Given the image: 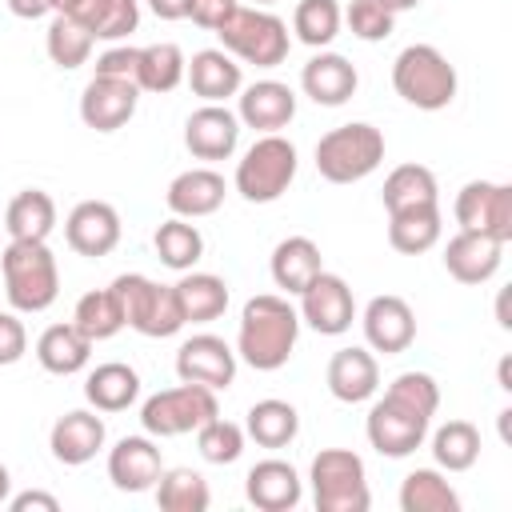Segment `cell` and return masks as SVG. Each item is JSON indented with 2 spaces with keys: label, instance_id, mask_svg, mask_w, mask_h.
<instances>
[{
  "label": "cell",
  "instance_id": "40",
  "mask_svg": "<svg viewBox=\"0 0 512 512\" xmlns=\"http://www.w3.org/2000/svg\"><path fill=\"white\" fill-rule=\"evenodd\" d=\"M156 504L164 512H204L212 504V492L196 468H164L156 480Z\"/></svg>",
  "mask_w": 512,
  "mask_h": 512
},
{
  "label": "cell",
  "instance_id": "14",
  "mask_svg": "<svg viewBox=\"0 0 512 512\" xmlns=\"http://www.w3.org/2000/svg\"><path fill=\"white\" fill-rule=\"evenodd\" d=\"M140 104V88L136 80H120V76H92L80 92V120L92 132H116L136 116Z\"/></svg>",
  "mask_w": 512,
  "mask_h": 512
},
{
  "label": "cell",
  "instance_id": "16",
  "mask_svg": "<svg viewBox=\"0 0 512 512\" xmlns=\"http://www.w3.org/2000/svg\"><path fill=\"white\" fill-rule=\"evenodd\" d=\"M120 212L108 200H80L64 220V240L76 256L100 260L120 244Z\"/></svg>",
  "mask_w": 512,
  "mask_h": 512
},
{
  "label": "cell",
  "instance_id": "53",
  "mask_svg": "<svg viewBox=\"0 0 512 512\" xmlns=\"http://www.w3.org/2000/svg\"><path fill=\"white\" fill-rule=\"evenodd\" d=\"M496 320H500V328H512V320H508V292H500V300H496Z\"/></svg>",
  "mask_w": 512,
  "mask_h": 512
},
{
  "label": "cell",
  "instance_id": "57",
  "mask_svg": "<svg viewBox=\"0 0 512 512\" xmlns=\"http://www.w3.org/2000/svg\"><path fill=\"white\" fill-rule=\"evenodd\" d=\"M252 4H256V8H268V4H276V0H252Z\"/></svg>",
  "mask_w": 512,
  "mask_h": 512
},
{
  "label": "cell",
  "instance_id": "21",
  "mask_svg": "<svg viewBox=\"0 0 512 512\" xmlns=\"http://www.w3.org/2000/svg\"><path fill=\"white\" fill-rule=\"evenodd\" d=\"M244 496H248V504L260 508V512H288V508L300 504L304 480H300V472H296L288 460L268 456V460H256V464L248 468V476H244Z\"/></svg>",
  "mask_w": 512,
  "mask_h": 512
},
{
  "label": "cell",
  "instance_id": "13",
  "mask_svg": "<svg viewBox=\"0 0 512 512\" xmlns=\"http://www.w3.org/2000/svg\"><path fill=\"white\" fill-rule=\"evenodd\" d=\"M360 328H364V344L380 356H400L412 348L416 340V312L404 296H372L360 312Z\"/></svg>",
  "mask_w": 512,
  "mask_h": 512
},
{
  "label": "cell",
  "instance_id": "36",
  "mask_svg": "<svg viewBox=\"0 0 512 512\" xmlns=\"http://www.w3.org/2000/svg\"><path fill=\"white\" fill-rule=\"evenodd\" d=\"M400 508L404 512H460V496L436 468H412L400 484Z\"/></svg>",
  "mask_w": 512,
  "mask_h": 512
},
{
  "label": "cell",
  "instance_id": "20",
  "mask_svg": "<svg viewBox=\"0 0 512 512\" xmlns=\"http://www.w3.org/2000/svg\"><path fill=\"white\" fill-rule=\"evenodd\" d=\"M104 440H108L104 416H96L92 408H72V412H64V416L52 424V432H48L52 456H56L60 464H68V468L88 464V460L104 448Z\"/></svg>",
  "mask_w": 512,
  "mask_h": 512
},
{
  "label": "cell",
  "instance_id": "3",
  "mask_svg": "<svg viewBox=\"0 0 512 512\" xmlns=\"http://www.w3.org/2000/svg\"><path fill=\"white\" fill-rule=\"evenodd\" d=\"M4 296L16 312H48L60 296V268L48 240H8L0 256Z\"/></svg>",
  "mask_w": 512,
  "mask_h": 512
},
{
  "label": "cell",
  "instance_id": "25",
  "mask_svg": "<svg viewBox=\"0 0 512 512\" xmlns=\"http://www.w3.org/2000/svg\"><path fill=\"white\" fill-rule=\"evenodd\" d=\"M188 88L204 100V104H224L228 96H236L244 88V72L236 64V56H228L224 48H200L192 52L188 68H184Z\"/></svg>",
  "mask_w": 512,
  "mask_h": 512
},
{
  "label": "cell",
  "instance_id": "8",
  "mask_svg": "<svg viewBox=\"0 0 512 512\" xmlns=\"http://www.w3.org/2000/svg\"><path fill=\"white\" fill-rule=\"evenodd\" d=\"M124 308V324L148 340H168L184 328V312L172 284H156L140 272H124L108 284Z\"/></svg>",
  "mask_w": 512,
  "mask_h": 512
},
{
  "label": "cell",
  "instance_id": "32",
  "mask_svg": "<svg viewBox=\"0 0 512 512\" xmlns=\"http://www.w3.org/2000/svg\"><path fill=\"white\" fill-rule=\"evenodd\" d=\"M56 228V200L44 188H24L8 200L4 232L8 240H48Z\"/></svg>",
  "mask_w": 512,
  "mask_h": 512
},
{
  "label": "cell",
  "instance_id": "22",
  "mask_svg": "<svg viewBox=\"0 0 512 512\" xmlns=\"http://www.w3.org/2000/svg\"><path fill=\"white\" fill-rule=\"evenodd\" d=\"M236 96H240L236 120H240L244 128H256L260 136L288 128L292 116H296V92H292L288 84H280V80H256V84L240 88Z\"/></svg>",
  "mask_w": 512,
  "mask_h": 512
},
{
  "label": "cell",
  "instance_id": "31",
  "mask_svg": "<svg viewBox=\"0 0 512 512\" xmlns=\"http://www.w3.org/2000/svg\"><path fill=\"white\" fill-rule=\"evenodd\" d=\"M176 300L184 312V324H212L228 308V284L216 272H184L176 284Z\"/></svg>",
  "mask_w": 512,
  "mask_h": 512
},
{
  "label": "cell",
  "instance_id": "33",
  "mask_svg": "<svg viewBox=\"0 0 512 512\" xmlns=\"http://www.w3.org/2000/svg\"><path fill=\"white\" fill-rule=\"evenodd\" d=\"M244 436L256 440L260 448H288L296 436H300V412L288 404V400H256L248 408V420H244Z\"/></svg>",
  "mask_w": 512,
  "mask_h": 512
},
{
  "label": "cell",
  "instance_id": "15",
  "mask_svg": "<svg viewBox=\"0 0 512 512\" xmlns=\"http://www.w3.org/2000/svg\"><path fill=\"white\" fill-rule=\"evenodd\" d=\"M176 376L188 380V384H204V388L220 392V388H228L236 380V348H228L212 332L188 336L176 348Z\"/></svg>",
  "mask_w": 512,
  "mask_h": 512
},
{
  "label": "cell",
  "instance_id": "27",
  "mask_svg": "<svg viewBox=\"0 0 512 512\" xmlns=\"http://www.w3.org/2000/svg\"><path fill=\"white\" fill-rule=\"evenodd\" d=\"M268 272H272L276 288H284L288 296H300V292L308 288V280L324 272L320 244H316L312 236H284V240L272 248Z\"/></svg>",
  "mask_w": 512,
  "mask_h": 512
},
{
  "label": "cell",
  "instance_id": "54",
  "mask_svg": "<svg viewBox=\"0 0 512 512\" xmlns=\"http://www.w3.org/2000/svg\"><path fill=\"white\" fill-rule=\"evenodd\" d=\"M8 496H12V472L0 464V504H8Z\"/></svg>",
  "mask_w": 512,
  "mask_h": 512
},
{
  "label": "cell",
  "instance_id": "17",
  "mask_svg": "<svg viewBox=\"0 0 512 512\" xmlns=\"http://www.w3.org/2000/svg\"><path fill=\"white\" fill-rule=\"evenodd\" d=\"M240 144V120L232 108L224 104H200L188 120H184V148L196 160H228Z\"/></svg>",
  "mask_w": 512,
  "mask_h": 512
},
{
  "label": "cell",
  "instance_id": "10",
  "mask_svg": "<svg viewBox=\"0 0 512 512\" xmlns=\"http://www.w3.org/2000/svg\"><path fill=\"white\" fill-rule=\"evenodd\" d=\"M212 416H220L216 392L204 388V384H188V380H180L176 388H164V392H156V396H148L140 404V424L156 440H172V436L196 432Z\"/></svg>",
  "mask_w": 512,
  "mask_h": 512
},
{
  "label": "cell",
  "instance_id": "26",
  "mask_svg": "<svg viewBox=\"0 0 512 512\" xmlns=\"http://www.w3.org/2000/svg\"><path fill=\"white\" fill-rule=\"evenodd\" d=\"M500 260H504V244L500 240H488V236H476V232H456L448 244H444V268L456 284H484L500 272Z\"/></svg>",
  "mask_w": 512,
  "mask_h": 512
},
{
  "label": "cell",
  "instance_id": "11",
  "mask_svg": "<svg viewBox=\"0 0 512 512\" xmlns=\"http://www.w3.org/2000/svg\"><path fill=\"white\" fill-rule=\"evenodd\" d=\"M452 212H456L460 232H476V236H488L500 244L512 240V184L468 180L456 192Z\"/></svg>",
  "mask_w": 512,
  "mask_h": 512
},
{
  "label": "cell",
  "instance_id": "28",
  "mask_svg": "<svg viewBox=\"0 0 512 512\" xmlns=\"http://www.w3.org/2000/svg\"><path fill=\"white\" fill-rule=\"evenodd\" d=\"M36 360L52 376H76L92 360V340L68 320V324H48L36 340Z\"/></svg>",
  "mask_w": 512,
  "mask_h": 512
},
{
  "label": "cell",
  "instance_id": "37",
  "mask_svg": "<svg viewBox=\"0 0 512 512\" xmlns=\"http://www.w3.org/2000/svg\"><path fill=\"white\" fill-rule=\"evenodd\" d=\"M152 244H156L160 264H168L172 272H188V268H196L200 256H204V236H200V228H196L192 220H184V216L164 220V224L156 228Z\"/></svg>",
  "mask_w": 512,
  "mask_h": 512
},
{
  "label": "cell",
  "instance_id": "9",
  "mask_svg": "<svg viewBox=\"0 0 512 512\" xmlns=\"http://www.w3.org/2000/svg\"><path fill=\"white\" fill-rule=\"evenodd\" d=\"M312 500L320 512H368V472L352 448H320L308 468Z\"/></svg>",
  "mask_w": 512,
  "mask_h": 512
},
{
  "label": "cell",
  "instance_id": "47",
  "mask_svg": "<svg viewBox=\"0 0 512 512\" xmlns=\"http://www.w3.org/2000/svg\"><path fill=\"white\" fill-rule=\"evenodd\" d=\"M136 64H140V48L132 44H116L96 60V76H120V80H136Z\"/></svg>",
  "mask_w": 512,
  "mask_h": 512
},
{
  "label": "cell",
  "instance_id": "49",
  "mask_svg": "<svg viewBox=\"0 0 512 512\" xmlns=\"http://www.w3.org/2000/svg\"><path fill=\"white\" fill-rule=\"evenodd\" d=\"M104 8H108V0H48V12H52V16H72V20H80L88 32H96Z\"/></svg>",
  "mask_w": 512,
  "mask_h": 512
},
{
  "label": "cell",
  "instance_id": "41",
  "mask_svg": "<svg viewBox=\"0 0 512 512\" xmlns=\"http://www.w3.org/2000/svg\"><path fill=\"white\" fill-rule=\"evenodd\" d=\"M44 48H48V60H52L56 68L72 72V68L88 64V56H92V48H96V36H92L80 20H72V16H52L48 36H44Z\"/></svg>",
  "mask_w": 512,
  "mask_h": 512
},
{
  "label": "cell",
  "instance_id": "18",
  "mask_svg": "<svg viewBox=\"0 0 512 512\" xmlns=\"http://www.w3.org/2000/svg\"><path fill=\"white\" fill-rule=\"evenodd\" d=\"M164 472V460H160V448H156V436H124L116 440V448H108V480L120 488V492H148L156 488Z\"/></svg>",
  "mask_w": 512,
  "mask_h": 512
},
{
  "label": "cell",
  "instance_id": "34",
  "mask_svg": "<svg viewBox=\"0 0 512 512\" xmlns=\"http://www.w3.org/2000/svg\"><path fill=\"white\" fill-rule=\"evenodd\" d=\"M388 212L400 208H416V204H440V188H436V172L428 164H400L384 176V192H380Z\"/></svg>",
  "mask_w": 512,
  "mask_h": 512
},
{
  "label": "cell",
  "instance_id": "6",
  "mask_svg": "<svg viewBox=\"0 0 512 512\" xmlns=\"http://www.w3.org/2000/svg\"><path fill=\"white\" fill-rule=\"evenodd\" d=\"M220 48L244 64H256V68H276L288 60V48H292V36H288V24L268 12V8H236L220 28Z\"/></svg>",
  "mask_w": 512,
  "mask_h": 512
},
{
  "label": "cell",
  "instance_id": "56",
  "mask_svg": "<svg viewBox=\"0 0 512 512\" xmlns=\"http://www.w3.org/2000/svg\"><path fill=\"white\" fill-rule=\"evenodd\" d=\"M380 4H384L388 12H412V8L420 4V0H380Z\"/></svg>",
  "mask_w": 512,
  "mask_h": 512
},
{
  "label": "cell",
  "instance_id": "19",
  "mask_svg": "<svg viewBox=\"0 0 512 512\" xmlns=\"http://www.w3.org/2000/svg\"><path fill=\"white\" fill-rule=\"evenodd\" d=\"M324 380L340 404H364L380 388V360L372 348H360V344L340 348V352H332Z\"/></svg>",
  "mask_w": 512,
  "mask_h": 512
},
{
  "label": "cell",
  "instance_id": "43",
  "mask_svg": "<svg viewBox=\"0 0 512 512\" xmlns=\"http://www.w3.org/2000/svg\"><path fill=\"white\" fill-rule=\"evenodd\" d=\"M244 440H248L244 428L224 420V416H212V420H204L196 428V448H200V456L208 464H236L240 452H244Z\"/></svg>",
  "mask_w": 512,
  "mask_h": 512
},
{
  "label": "cell",
  "instance_id": "39",
  "mask_svg": "<svg viewBox=\"0 0 512 512\" xmlns=\"http://www.w3.org/2000/svg\"><path fill=\"white\" fill-rule=\"evenodd\" d=\"M432 460L444 472H468L480 460V432L468 420H448L432 432Z\"/></svg>",
  "mask_w": 512,
  "mask_h": 512
},
{
  "label": "cell",
  "instance_id": "2",
  "mask_svg": "<svg viewBox=\"0 0 512 512\" xmlns=\"http://www.w3.org/2000/svg\"><path fill=\"white\" fill-rule=\"evenodd\" d=\"M296 336H300V312L288 304V296L260 292L240 308L236 360H244L256 372H276L292 360Z\"/></svg>",
  "mask_w": 512,
  "mask_h": 512
},
{
  "label": "cell",
  "instance_id": "44",
  "mask_svg": "<svg viewBox=\"0 0 512 512\" xmlns=\"http://www.w3.org/2000/svg\"><path fill=\"white\" fill-rule=\"evenodd\" d=\"M344 24L356 40L364 44H376V40H388L392 28H396V12H388L380 0H352L344 8Z\"/></svg>",
  "mask_w": 512,
  "mask_h": 512
},
{
  "label": "cell",
  "instance_id": "52",
  "mask_svg": "<svg viewBox=\"0 0 512 512\" xmlns=\"http://www.w3.org/2000/svg\"><path fill=\"white\" fill-rule=\"evenodd\" d=\"M160 20H188V0H148Z\"/></svg>",
  "mask_w": 512,
  "mask_h": 512
},
{
  "label": "cell",
  "instance_id": "50",
  "mask_svg": "<svg viewBox=\"0 0 512 512\" xmlns=\"http://www.w3.org/2000/svg\"><path fill=\"white\" fill-rule=\"evenodd\" d=\"M8 508L12 512H60V500L48 492H20V496H8Z\"/></svg>",
  "mask_w": 512,
  "mask_h": 512
},
{
  "label": "cell",
  "instance_id": "1",
  "mask_svg": "<svg viewBox=\"0 0 512 512\" xmlns=\"http://www.w3.org/2000/svg\"><path fill=\"white\" fill-rule=\"evenodd\" d=\"M436 408H440V384L428 372H400L384 388V396L368 408L364 436L380 456L404 460L428 440Z\"/></svg>",
  "mask_w": 512,
  "mask_h": 512
},
{
  "label": "cell",
  "instance_id": "45",
  "mask_svg": "<svg viewBox=\"0 0 512 512\" xmlns=\"http://www.w3.org/2000/svg\"><path fill=\"white\" fill-rule=\"evenodd\" d=\"M136 24H140V4L136 0H108V8H104V16H100L92 36L96 40H124V36L136 32Z\"/></svg>",
  "mask_w": 512,
  "mask_h": 512
},
{
  "label": "cell",
  "instance_id": "7",
  "mask_svg": "<svg viewBox=\"0 0 512 512\" xmlns=\"http://www.w3.org/2000/svg\"><path fill=\"white\" fill-rule=\"evenodd\" d=\"M296 144L284 140L280 132H264L260 140H252V148L236 160V192L248 204H272L288 192V184L296 180Z\"/></svg>",
  "mask_w": 512,
  "mask_h": 512
},
{
  "label": "cell",
  "instance_id": "29",
  "mask_svg": "<svg viewBox=\"0 0 512 512\" xmlns=\"http://www.w3.org/2000/svg\"><path fill=\"white\" fill-rule=\"evenodd\" d=\"M136 396H140V372L124 360L96 364L84 380V400L96 412H124V408L136 404Z\"/></svg>",
  "mask_w": 512,
  "mask_h": 512
},
{
  "label": "cell",
  "instance_id": "51",
  "mask_svg": "<svg viewBox=\"0 0 512 512\" xmlns=\"http://www.w3.org/2000/svg\"><path fill=\"white\" fill-rule=\"evenodd\" d=\"M4 4H8V12L20 16V20H40V16H48V0H4Z\"/></svg>",
  "mask_w": 512,
  "mask_h": 512
},
{
  "label": "cell",
  "instance_id": "38",
  "mask_svg": "<svg viewBox=\"0 0 512 512\" xmlns=\"http://www.w3.org/2000/svg\"><path fill=\"white\" fill-rule=\"evenodd\" d=\"M72 324H76V328H80V332H84L92 344L112 340L120 328H128V324H124V308H120V300H116V292H112V288L84 292V296L76 300Z\"/></svg>",
  "mask_w": 512,
  "mask_h": 512
},
{
  "label": "cell",
  "instance_id": "5",
  "mask_svg": "<svg viewBox=\"0 0 512 512\" xmlns=\"http://www.w3.org/2000/svg\"><path fill=\"white\" fill-rule=\"evenodd\" d=\"M380 160H384V132L364 120L340 124L316 140V172L328 184H356L372 176Z\"/></svg>",
  "mask_w": 512,
  "mask_h": 512
},
{
  "label": "cell",
  "instance_id": "4",
  "mask_svg": "<svg viewBox=\"0 0 512 512\" xmlns=\"http://www.w3.org/2000/svg\"><path fill=\"white\" fill-rule=\"evenodd\" d=\"M392 88L404 104H412L420 112H440L456 100L460 80L436 44H408L392 60Z\"/></svg>",
  "mask_w": 512,
  "mask_h": 512
},
{
  "label": "cell",
  "instance_id": "23",
  "mask_svg": "<svg viewBox=\"0 0 512 512\" xmlns=\"http://www.w3.org/2000/svg\"><path fill=\"white\" fill-rule=\"evenodd\" d=\"M356 64L340 52H316L304 68H300V88L308 100H316L320 108H340L356 96Z\"/></svg>",
  "mask_w": 512,
  "mask_h": 512
},
{
  "label": "cell",
  "instance_id": "46",
  "mask_svg": "<svg viewBox=\"0 0 512 512\" xmlns=\"http://www.w3.org/2000/svg\"><path fill=\"white\" fill-rule=\"evenodd\" d=\"M28 352V328L16 312H0V368L24 360Z\"/></svg>",
  "mask_w": 512,
  "mask_h": 512
},
{
  "label": "cell",
  "instance_id": "48",
  "mask_svg": "<svg viewBox=\"0 0 512 512\" xmlns=\"http://www.w3.org/2000/svg\"><path fill=\"white\" fill-rule=\"evenodd\" d=\"M236 8H240V0H188V20L204 32H216Z\"/></svg>",
  "mask_w": 512,
  "mask_h": 512
},
{
  "label": "cell",
  "instance_id": "30",
  "mask_svg": "<svg viewBox=\"0 0 512 512\" xmlns=\"http://www.w3.org/2000/svg\"><path fill=\"white\" fill-rule=\"evenodd\" d=\"M440 232H444L440 204H416V208L388 212V244L404 256H420V252L436 248Z\"/></svg>",
  "mask_w": 512,
  "mask_h": 512
},
{
  "label": "cell",
  "instance_id": "35",
  "mask_svg": "<svg viewBox=\"0 0 512 512\" xmlns=\"http://www.w3.org/2000/svg\"><path fill=\"white\" fill-rule=\"evenodd\" d=\"M184 68H188V60H184L180 44H172V40L148 44V48H140V64H136V88H140V92H160V96H164V92L180 88Z\"/></svg>",
  "mask_w": 512,
  "mask_h": 512
},
{
  "label": "cell",
  "instance_id": "24",
  "mask_svg": "<svg viewBox=\"0 0 512 512\" xmlns=\"http://www.w3.org/2000/svg\"><path fill=\"white\" fill-rule=\"evenodd\" d=\"M228 196V184L216 168H188L180 176H172L168 192H164V204L172 216H184V220H200V216H212Z\"/></svg>",
  "mask_w": 512,
  "mask_h": 512
},
{
  "label": "cell",
  "instance_id": "12",
  "mask_svg": "<svg viewBox=\"0 0 512 512\" xmlns=\"http://www.w3.org/2000/svg\"><path fill=\"white\" fill-rule=\"evenodd\" d=\"M300 324H308L320 336H344L356 320V296L348 288L344 276L336 272H320L308 280V288L300 292Z\"/></svg>",
  "mask_w": 512,
  "mask_h": 512
},
{
  "label": "cell",
  "instance_id": "55",
  "mask_svg": "<svg viewBox=\"0 0 512 512\" xmlns=\"http://www.w3.org/2000/svg\"><path fill=\"white\" fill-rule=\"evenodd\" d=\"M508 368H512V360L504 356V360H500V368H496V376H500V388H504V392H512V376H508Z\"/></svg>",
  "mask_w": 512,
  "mask_h": 512
},
{
  "label": "cell",
  "instance_id": "42",
  "mask_svg": "<svg viewBox=\"0 0 512 512\" xmlns=\"http://www.w3.org/2000/svg\"><path fill=\"white\" fill-rule=\"evenodd\" d=\"M344 28V8L336 0H300L292 12V32L308 48H328Z\"/></svg>",
  "mask_w": 512,
  "mask_h": 512
}]
</instances>
